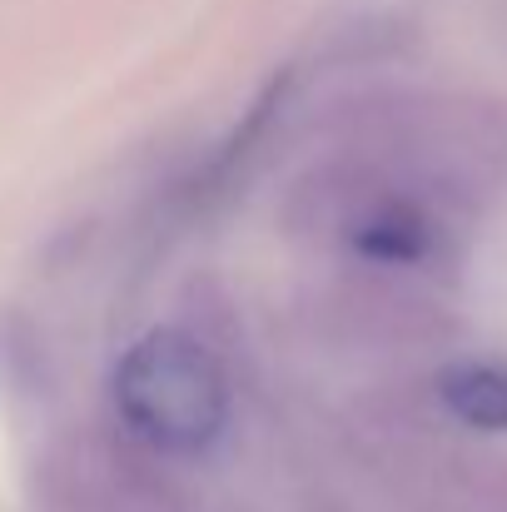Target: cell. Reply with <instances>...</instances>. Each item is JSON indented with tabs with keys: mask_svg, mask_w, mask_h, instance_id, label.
I'll list each match as a JSON object with an SVG mask.
<instances>
[{
	"mask_svg": "<svg viewBox=\"0 0 507 512\" xmlns=\"http://www.w3.org/2000/svg\"><path fill=\"white\" fill-rule=\"evenodd\" d=\"M343 239L358 259L383 264V269H428L443 254V219L438 209L413 194V189H378V194H353L343 209Z\"/></svg>",
	"mask_w": 507,
	"mask_h": 512,
	"instance_id": "cell-2",
	"label": "cell"
},
{
	"mask_svg": "<svg viewBox=\"0 0 507 512\" xmlns=\"http://www.w3.org/2000/svg\"><path fill=\"white\" fill-rule=\"evenodd\" d=\"M110 393L130 438L169 458L204 453L229 423V378L219 358L179 329H155L130 343Z\"/></svg>",
	"mask_w": 507,
	"mask_h": 512,
	"instance_id": "cell-1",
	"label": "cell"
},
{
	"mask_svg": "<svg viewBox=\"0 0 507 512\" xmlns=\"http://www.w3.org/2000/svg\"><path fill=\"white\" fill-rule=\"evenodd\" d=\"M438 403L448 418L478 433H507V363L468 358L438 373Z\"/></svg>",
	"mask_w": 507,
	"mask_h": 512,
	"instance_id": "cell-3",
	"label": "cell"
}]
</instances>
